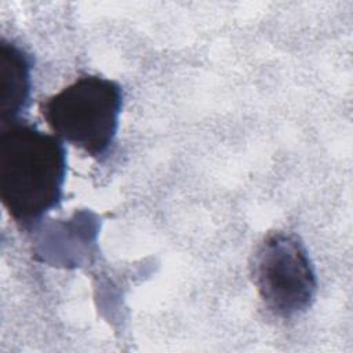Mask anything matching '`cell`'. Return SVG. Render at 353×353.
I'll use <instances>...</instances> for the list:
<instances>
[{
	"label": "cell",
	"instance_id": "obj_1",
	"mask_svg": "<svg viewBox=\"0 0 353 353\" xmlns=\"http://www.w3.org/2000/svg\"><path fill=\"white\" fill-rule=\"evenodd\" d=\"M68 156L63 142L22 120L0 132V199L12 221L32 229L63 197Z\"/></svg>",
	"mask_w": 353,
	"mask_h": 353
},
{
	"label": "cell",
	"instance_id": "obj_2",
	"mask_svg": "<svg viewBox=\"0 0 353 353\" xmlns=\"http://www.w3.org/2000/svg\"><path fill=\"white\" fill-rule=\"evenodd\" d=\"M124 94L121 85L99 74H83L48 97L40 113L62 142L102 160L114 143Z\"/></svg>",
	"mask_w": 353,
	"mask_h": 353
},
{
	"label": "cell",
	"instance_id": "obj_3",
	"mask_svg": "<svg viewBox=\"0 0 353 353\" xmlns=\"http://www.w3.org/2000/svg\"><path fill=\"white\" fill-rule=\"evenodd\" d=\"M251 279L263 305L277 317L305 313L317 291V276L302 240L288 232L269 233L251 259Z\"/></svg>",
	"mask_w": 353,
	"mask_h": 353
},
{
	"label": "cell",
	"instance_id": "obj_4",
	"mask_svg": "<svg viewBox=\"0 0 353 353\" xmlns=\"http://www.w3.org/2000/svg\"><path fill=\"white\" fill-rule=\"evenodd\" d=\"M32 92V62L17 44H0V113L3 124L21 120Z\"/></svg>",
	"mask_w": 353,
	"mask_h": 353
}]
</instances>
